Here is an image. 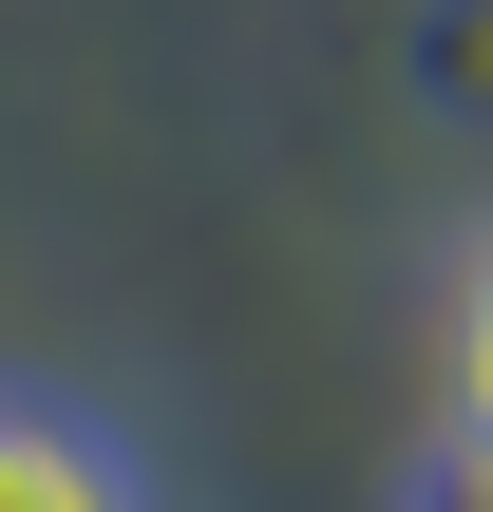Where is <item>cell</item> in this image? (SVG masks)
<instances>
[{"label": "cell", "mask_w": 493, "mask_h": 512, "mask_svg": "<svg viewBox=\"0 0 493 512\" xmlns=\"http://www.w3.org/2000/svg\"><path fill=\"white\" fill-rule=\"evenodd\" d=\"M437 512H456V494H437Z\"/></svg>", "instance_id": "2"}, {"label": "cell", "mask_w": 493, "mask_h": 512, "mask_svg": "<svg viewBox=\"0 0 493 512\" xmlns=\"http://www.w3.org/2000/svg\"><path fill=\"white\" fill-rule=\"evenodd\" d=\"M0 512H152V494H133V456H114L95 418L0 399Z\"/></svg>", "instance_id": "1"}]
</instances>
